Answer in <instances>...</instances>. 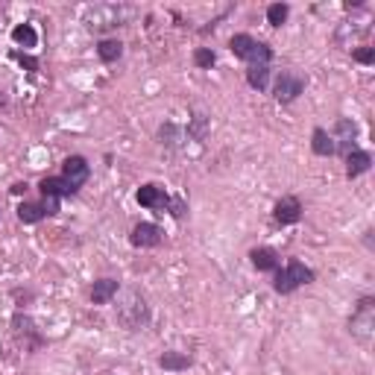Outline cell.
<instances>
[{"instance_id": "30bf717a", "label": "cell", "mask_w": 375, "mask_h": 375, "mask_svg": "<svg viewBox=\"0 0 375 375\" xmlns=\"http://www.w3.org/2000/svg\"><path fill=\"white\" fill-rule=\"evenodd\" d=\"M162 241H165V231L155 223H138L129 235V243L135 249H155V246H162Z\"/></svg>"}, {"instance_id": "3957f363", "label": "cell", "mask_w": 375, "mask_h": 375, "mask_svg": "<svg viewBox=\"0 0 375 375\" xmlns=\"http://www.w3.org/2000/svg\"><path fill=\"white\" fill-rule=\"evenodd\" d=\"M372 331H375V299L372 296H364L358 305H355L352 317H349V334L358 343L369 346L372 343Z\"/></svg>"}, {"instance_id": "44dd1931", "label": "cell", "mask_w": 375, "mask_h": 375, "mask_svg": "<svg viewBox=\"0 0 375 375\" xmlns=\"http://www.w3.org/2000/svg\"><path fill=\"white\" fill-rule=\"evenodd\" d=\"M97 56H100V62H106V65L117 62V59L123 56V42H117V39H103V42L97 44Z\"/></svg>"}, {"instance_id": "f546056e", "label": "cell", "mask_w": 375, "mask_h": 375, "mask_svg": "<svg viewBox=\"0 0 375 375\" xmlns=\"http://www.w3.org/2000/svg\"><path fill=\"white\" fill-rule=\"evenodd\" d=\"M27 191H30L27 182H15V185H12V193H15V196H21V193H27Z\"/></svg>"}, {"instance_id": "52a82bcc", "label": "cell", "mask_w": 375, "mask_h": 375, "mask_svg": "<svg viewBox=\"0 0 375 375\" xmlns=\"http://www.w3.org/2000/svg\"><path fill=\"white\" fill-rule=\"evenodd\" d=\"M88 176H91V165H88L85 155H68L62 162V179L80 193V188L88 182Z\"/></svg>"}, {"instance_id": "cb8c5ba5", "label": "cell", "mask_w": 375, "mask_h": 375, "mask_svg": "<svg viewBox=\"0 0 375 375\" xmlns=\"http://www.w3.org/2000/svg\"><path fill=\"white\" fill-rule=\"evenodd\" d=\"M288 15H291L288 4H270V6H267V24H270V27H281L284 21H288Z\"/></svg>"}, {"instance_id": "7c38bea8", "label": "cell", "mask_w": 375, "mask_h": 375, "mask_svg": "<svg viewBox=\"0 0 375 375\" xmlns=\"http://www.w3.org/2000/svg\"><path fill=\"white\" fill-rule=\"evenodd\" d=\"M249 261H253V267L258 273H276L279 264H281V258L273 246H255L253 253H249Z\"/></svg>"}, {"instance_id": "9c48e42d", "label": "cell", "mask_w": 375, "mask_h": 375, "mask_svg": "<svg viewBox=\"0 0 375 375\" xmlns=\"http://www.w3.org/2000/svg\"><path fill=\"white\" fill-rule=\"evenodd\" d=\"M135 200H138L141 208H150V211H167L170 208V193L162 185H155V182L141 185L138 193H135Z\"/></svg>"}, {"instance_id": "7402d4cb", "label": "cell", "mask_w": 375, "mask_h": 375, "mask_svg": "<svg viewBox=\"0 0 375 375\" xmlns=\"http://www.w3.org/2000/svg\"><path fill=\"white\" fill-rule=\"evenodd\" d=\"M12 42H15L18 47L32 50L35 44H39V32H35V27H32V24H18V27L12 30Z\"/></svg>"}, {"instance_id": "ba28073f", "label": "cell", "mask_w": 375, "mask_h": 375, "mask_svg": "<svg viewBox=\"0 0 375 375\" xmlns=\"http://www.w3.org/2000/svg\"><path fill=\"white\" fill-rule=\"evenodd\" d=\"M329 135L334 141V150L346 155V153L355 150V141H358V123L349 120V117H337L334 120V129Z\"/></svg>"}, {"instance_id": "5b68a950", "label": "cell", "mask_w": 375, "mask_h": 375, "mask_svg": "<svg viewBox=\"0 0 375 375\" xmlns=\"http://www.w3.org/2000/svg\"><path fill=\"white\" fill-rule=\"evenodd\" d=\"M129 9L123 6H115V4H106V6H91L85 12V27L94 30V32H103V30H115V27H123L127 21Z\"/></svg>"}, {"instance_id": "603a6c76", "label": "cell", "mask_w": 375, "mask_h": 375, "mask_svg": "<svg viewBox=\"0 0 375 375\" xmlns=\"http://www.w3.org/2000/svg\"><path fill=\"white\" fill-rule=\"evenodd\" d=\"M182 138H185V132L176 127V123H162V127H158V141H162L165 147H170V150L179 147Z\"/></svg>"}, {"instance_id": "d6986e66", "label": "cell", "mask_w": 375, "mask_h": 375, "mask_svg": "<svg viewBox=\"0 0 375 375\" xmlns=\"http://www.w3.org/2000/svg\"><path fill=\"white\" fill-rule=\"evenodd\" d=\"M246 82H249V88H255V91H267V85H270V65H249Z\"/></svg>"}, {"instance_id": "7a4b0ae2", "label": "cell", "mask_w": 375, "mask_h": 375, "mask_svg": "<svg viewBox=\"0 0 375 375\" xmlns=\"http://www.w3.org/2000/svg\"><path fill=\"white\" fill-rule=\"evenodd\" d=\"M229 50L235 53L238 59L249 62V65H270L273 62V47L258 42V39H253V35H246V32L231 35V39H229Z\"/></svg>"}, {"instance_id": "484cf974", "label": "cell", "mask_w": 375, "mask_h": 375, "mask_svg": "<svg viewBox=\"0 0 375 375\" xmlns=\"http://www.w3.org/2000/svg\"><path fill=\"white\" fill-rule=\"evenodd\" d=\"M12 59L21 65V68H27L30 74H35V70H39V59L35 56H30V53H21V50H12Z\"/></svg>"}, {"instance_id": "8fae6325", "label": "cell", "mask_w": 375, "mask_h": 375, "mask_svg": "<svg viewBox=\"0 0 375 375\" xmlns=\"http://www.w3.org/2000/svg\"><path fill=\"white\" fill-rule=\"evenodd\" d=\"M273 220L279 226H293L302 220V203L296 200V196H281V200L276 203L273 208Z\"/></svg>"}, {"instance_id": "5bb4252c", "label": "cell", "mask_w": 375, "mask_h": 375, "mask_svg": "<svg viewBox=\"0 0 375 375\" xmlns=\"http://www.w3.org/2000/svg\"><path fill=\"white\" fill-rule=\"evenodd\" d=\"M369 167H372V155L367 150L355 147L352 153H346V176L349 179H358V176H364Z\"/></svg>"}, {"instance_id": "ac0fdd59", "label": "cell", "mask_w": 375, "mask_h": 375, "mask_svg": "<svg viewBox=\"0 0 375 375\" xmlns=\"http://www.w3.org/2000/svg\"><path fill=\"white\" fill-rule=\"evenodd\" d=\"M311 150H314V155H323V158H331V155H337V150H334V141H331L329 129L317 127V129L311 132Z\"/></svg>"}, {"instance_id": "4316f807", "label": "cell", "mask_w": 375, "mask_h": 375, "mask_svg": "<svg viewBox=\"0 0 375 375\" xmlns=\"http://www.w3.org/2000/svg\"><path fill=\"white\" fill-rule=\"evenodd\" d=\"M352 59L358 65H372L375 62V47H355L352 50Z\"/></svg>"}, {"instance_id": "4dcf8cb0", "label": "cell", "mask_w": 375, "mask_h": 375, "mask_svg": "<svg viewBox=\"0 0 375 375\" xmlns=\"http://www.w3.org/2000/svg\"><path fill=\"white\" fill-rule=\"evenodd\" d=\"M0 106H4V97H0Z\"/></svg>"}, {"instance_id": "9a60e30c", "label": "cell", "mask_w": 375, "mask_h": 375, "mask_svg": "<svg viewBox=\"0 0 375 375\" xmlns=\"http://www.w3.org/2000/svg\"><path fill=\"white\" fill-rule=\"evenodd\" d=\"M39 191H42V196H53V200H62V196H77V191L70 188L62 176H44V179L39 182Z\"/></svg>"}, {"instance_id": "d4e9b609", "label": "cell", "mask_w": 375, "mask_h": 375, "mask_svg": "<svg viewBox=\"0 0 375 375\" xmlns=\"http://www.w3.org/2000/svg\"><path fill=\"white\" fill-rule=\"evenodd\" d=\"M214 62H217V56H214L211 47H196V50H193V65H196V68L208 70V68H214Z\"/></svg>"}, {"instance_id": "f1b7e54d", "label": "cell", "mask_w": 375, "mask_h": 375, "mask_svg": "<svg viewBox=\"0 0 375 375\" xmlns=\"http://www.w3.org/2000/svg\"><path fill=\"white\" fill-rule=\"evenodd\" d=\"M188 135H193L196 141L205 138V117H203V115H193V127L188 129Z\"/></svg>"}, {"instance_id": "4fadbf2b", "label": "cell", "mask_w": 375, "mask_h": 375, "mask_svg": "<svg viewBox=\"0 0 375 375\" xmlns=\"http://www.w3.org/2000/svg\"><path fill=\"white\" fill-rule=\"evenodd\" d=\"M117 291H120V281L117 279H97L94 281V288H91V302L94 305H109V302L117 296Z\"/></svg>"}, {"instance_id": "83f0119b", "label": "cell", "mask_w": 375, "mask_h": 375, "mask_svg": "<svg viewBox=\"0 0 375 375\" xmlns=\"http://www.w3.org/2000/svg\"><path fill=\"white\" fill-rule=\"evenodd\" d=\"M167 211L173 214L176 220H182V217H185V211H188V205H185L182 196H170V208H167Z\"/></svg>"}, {"instance_id": "6da1fadb", "label": "cell", "mask_w": 375, "mask_h": 375, "mask_svg": "<svg viewBox=\"0 0 375 375\" xmlns=\"http://www.w3.org/2000/svg\"><path fill=\"white\" fill-rule=\"evenodd\" d=\"M317 279V273L311 270V267H305L299 258H291L284 267H279V270L273 273V291L281 293V296H288L293 291H299L302 284H311Z\"/></svg>"}, {"instance_id": "277c9868", "label": "cell", "mask_w": 375, "mask_h": 375, "mask_svg": "<svg viewBox=\"0 0 375 375\" xmlns=\"http://www.w3.org/2000/svg\"><path fill=\"white\" fill-rule=\"evenodd\" d=\"M117 323L127 331H141L150 323V305L141 293H129L123 305H117Z\"/></svg>"}, {"instance_id": "2e32d148", "label": "cell", "mask_w": 375, "mask_h": 375, "mask_svg": "<svg viewBox=\"0 0 375 375\" xmlns=\"http://www.w3.org/2000/svg\"><path fill=\"white\" fill-rule=\"evenodd\" d=\"M12 329H15V334L21 337V341H24V337H32L35 349H42V346H44V337L39 334V329H35V323H32V319H30L27 314H15V317H12Z\"/></svg>"}, {"instance_id": "8992f818", "label": "cell", "mask_w": 375, "mask_h": 375, "mask_svg": "<svg viewBox=\"0 0 375 375\" xmlns=\"http://www.w3.org/2000/svg\"><path fill=\"white\" fill-rule=\"evenodd\" d=\"M308 80L299 74V70H281V74L276 77V85H273V97L279 103H293L302 91H305Z\"/></svg>"}, {"instance_id": "ffe728a7", "label": "cell", "mask_w": 375, "mask_h": 375, "mask_svg": "<svg viewBox=\"0 0 375 375\" xmlns=\"http://www.w3.org/2000/svg\"><path fill=\"white\" fill-rule=\"evenodd\" d=\"M44 217H47V211H44L42 203H21V205H18V220L27 223V226L42 223Z\"/></svg>"}, {"instance_id": "e0dca14e", "label": "cell", "mask_w": 375, "mask_h": 375, "mask_svg": "<svg viewBox=\"0 0 375 375\" xmlns=\"http://www.w3.org/2000/svg\"><path fill=\"white\" fill-rule=\"evenodd\" d=\"M193 358L185 352H165V355H158V367H162L165 372H185L191 369Z\"/></svg>"}]
</instances>
